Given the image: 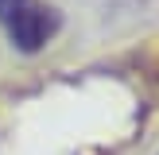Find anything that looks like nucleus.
I'll use <instances>...</instances> for the list:
<instances>
[{"instance_id": "f257e3e1", "label": "nucleus", "mask_w": 159, "mask_h": 155, "mask_svg": "<svg viewBox=\"0 0 159 155\" xmlns=\"http://www.w3.org/2000/svg\"><path fill=\"white\" fill-rule=\"evenodd\" d=\"M58 23H62L58 12L43 0H0V27L12 39V46L23 54L43 51L54 39Z\"/></svg>"}]
</instances>
